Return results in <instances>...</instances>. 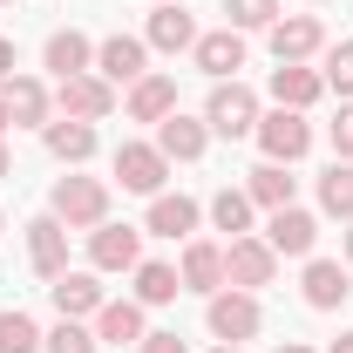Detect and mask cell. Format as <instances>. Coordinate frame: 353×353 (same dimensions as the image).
I'll list each match as a JSON object with an SVG mask.
<instances>
[{
  "mask_svg": "<svg viewBox=\"0 0 353 353\" xmlns=\"http://www.w3.org/2000/svg\"><path fill=\"white\" fill-rule=\"evenodd\" d=\"M150 48H163V54H183V48H197V21L176 7V0H157V14H150Z\"/></svg>",
  "mask_w": 353,
  "mask_h": 353,
  "instance_id": "obj_23",
  "label": "cell"
},
{
  "mask_svg": "<svg viewBox=\"0 0 353 353\" xmlns=\"http://www.w3.org/2000/svg\"><path fill=\"white\" fill-rule=\"evenodd\" d=\"M319 95H326V75L319 68H306V61H279L272 68V102L279 109H312Z\"/></svg>",
  "mask_w": 353,
  "mask_h": 353,
  "instance_id": "obj_18",
  "label": "cell"
},
{
  "mask_svg": "<svg viewBox=\"0 0 353 353\" xmlns=\"http://www.w3.org/2000/svg\"><path fill=\"white\" fill-rule=\"evenodd\" d=\"M48 292H54V312H61V319H95V312L109 306V299H102V279H95V272H61V279H54Z\"/></svg>",
  "mask_w": 353,
  "mask_h": 353,
  "instance_id": "obj_19",
  "label": "cell"
},
{
  "mask_svg": "<svg viewBox=\"0 0 353 353\" xmlns=\"http://www.w3.org/2000/svg\"><path fill=\"white\" fill-rule=\"evenodd\" d=\"M0 353H41V326L28 319V312H0Z\"/></svg>",
  "mask_w": 353,
  "mask_h": 353,
  "instance_id": "obj_30",
  "label": "cell"
},
{
  "mask_svg": "<svg viewBox=\"0 0 353 353\" xmlns=\"http://www.w3.org/2000/svg\"><path fill=\"white\" fill-rule=\"evenodd\" d=\"M197 68L211 75V82H238V68H245V34L238 28H218V34H197Z\"/></svg>",
  "mask_w": 353,
  "mask_h": 353,
  "instance_id": "obj_16",
  "label": "cell"
},
{
  "mask_svg": "<svg viewBox=\"0 0 353 353\" xmlns=\"http://www.w3.org/2000/svg\"><path fill=\"white\" fill-rule=\"evenodd\" d=\"M7 170H14V157H7V143H0V176H7Z\"/></svg>",
  "mask_w": 353,
  "mask_h": 353,
  "instance_id": "obj_39",
  "label": "cell"
},
{
  "mask_svg": "<svg viewBox=\"0 0 353 353\" xmlns=\"http://www.w3.org/2000/svg\"><path fill=\"white\" fill-rule=\"evenodd\" d=\"M0 102H7V123H14V130H48V109H54L48 82H34V75H7Z\"/></svg>",
  "mask_w": 353,
  "mask_h": 353,
  "instance_id": "obj_12",
  "label": "cell"
},
{
  "mask_svg": "<svg viewBox=\"0 0 353 353\" xmlns=\"http://www.w3.org/2000/svg\"><path fill=\"white\" fill-rule=\"evenodd\" d=\"M143 353H190L176 333H143Z\"/></svg>",
  "mask_w": 353,
  "mask_h": 353,
  "instance_id": "obj_35",
  "label": "cell"
},
{
  "mask_svg": "<svg viewBox=\"0 0 353 353\" xmlns=\"http://www.w3.org/2000/svg\"><path fill=\"white\" fill-rule=\"evenodd\" d=\"M204 319H211V333H218L224 347H245L252 333L265 326V312H259V292H211V306H204Z\"/></svg>",
  "mask_w": 353,
  "mask_h": 353,
  "instance_id": "obj_3",
  "label": "cell"
},
{
  "mask_svg": "<svg viewBox=\"0 0 353 353\" xmlns=\"http://www.w3.org/2000/svg\"><path fill=\"white\" fill-rule=\"evenodd\" d=\"M252 211H259V204H252L245 190H231V183L211 197V224H218V231H231V238H252Z\"/></svg>",
  "mask_w": 353,
  "mask_h": 353,
  "instance_id": "obj_28",
  "label": "cell"
},
{
  "mask_svg": "<svg viewBox=\"0 0 353 353\" xmlns=\"http://www.w3.org/2000/svg\"><path fill=\"white\" fill-rule=\"evenodd\" d=\"M204 143H211V123H204V116H183V109H176V116L157 123V150H163L170 163H197Z\"/></svg>",
  "mask_w": 353,
  "mask_h": 353,
  "instance_id": "obj_17",
  "label": "cell"
},
{
  "mask_svg": "<svg viewBox=\"0 0 353 353\" xmlns=\"http://www.w3.org/2000/svg\"><path fill=\"white\" fill-rule=\"evenodd\" d=\"M326 88H340V95H353V41L326 48Z\"/></svg>",
  "mask_w": 353,
  "mask_h": 353,
  "instance_id": "obj_33",
  "label": "cell"
},
{
  "mask_svg": "<svg viewBox=\"0 0 353 353\" xmlns=\"http://www.w3.org/2000/svg\"><path fill=\"white\" fill-rule=\"evenodd\" d=\"M224 14H231V28L245 34V28H272V21H279V0H224Z\"/></svg>",
  "mask_w": 353,
  "mask_h": 353,
  "instance_id": "obj_32",
  "label": "cell"
},
{
  "mask_svg": "<svg viewBox=\"0 0 353 353\" xmlns=\"http://www.w3.org/2000/svg\"><path fill=\"white\" fill-rule=\"evenodd\" d=\"M347 265H353V224H347Z\"/></svg>",
  "mask_w": 353,
  "mask_h": 353,
  "instance_id": "obj_40",
  "label": "cell"
},
{
  "mask_svg": "<svg viewBox=\"0 0 353 353\" xmlns=\"http://www.w3.org/2000/svg\"><path fill=\"white\" fill-rule=\"evenodd\" d=\"M130 116H136V123H163V116H176V82H170V75H143V82L130 88Z\"/></svg>",
  "mask_w": 353,
  "mask_h": 353,
  "instance_id": "obj_24",
  "label": "cell"
},
{
  "mask_svg": "<svg viewBox=\"0 0 353 353\" xmlns=\"http://www.w3.org/2000/svg\"><path fill=\"white\" fill-rule=\"evenodd\" d=\"M7 75H14V41L0 34V82H7Z\"/></svg>",
  "mask_w": 353,
  "mask_h": 353,
  "instance_id": "obj_36",
  "label": "cell"
},
{
  "mask_svg": "<svg viewBox=\"0 0 353 353\" xmlns=\"http://www.w3.org/2000/svg\"><path fill=\"white\" fill-rule=\"evenodd\" d=\"M265 41H272V61H312V54H326V28H319V14H279L265 28Z\"/></svg>",
  "mask_w": 353,
  "mask_h": 353,
  "instance_id": "obj_6",
  "label": "cell"
},
{
  "mask_svg": "<svg viewBox=\"0 0 353 353\" xmlns=\"http://www.w3.org/2000/svg\"><path fill=\"white\" fill-rule=\"evenodd\" d=\"M265 245H272L279 259H312V245H319V218L299 211V204H285V211L265 218Z\"/></svg>",
  "mask_w": 353,
  "mask_h": 353,
  "instance_id": "obj_9",
  "label": "cell"
},
{
  "mask_svg": "<svg viewBox=\"0 0 353 353\" xmlns=\"http://www.w3.org/2000/svg\"><path fill=\"white\" fill-rule=\"evenodd\" d=\"M176 279H183V292H224V245H211V238H190L183 245V265H176Z\"/></svg>",
  "mask_w": 353,
  "mask_h": 353,
  "instance_id": "obj_15",
  "label": "cell"
},
{
  "mask_svg": "<svg viewBox=\"0 0 353 353\" xmlns=\"http://www.w3.org/2000/svg\"><path fill=\"white\" fill-rule=\"evenodd\" d=\"M333 150H340V163H353V102L340 109V123H333Z\"/></svg>",
  "mask_w": 353,
  "mask_h": 353,
  "instance_id": "obj_34",
  "label": "cell"
},
{
  "mask_svg": "<svg viewBox=\"0 0 353 353\" xmlns=\"http://www.w3.org/2000/svg\"><path fill=\"white\" fill-rule=\"evenodd\" d=\"M197 218H204V204H197V197H183V190H157V197H150V224H143V231H150V238H183V245H190V231H197Z\"/></svg>",
  "mask_w": 353,
  "mask_h": 353,
  "instance_id": "obj_14",
  "label": "cell"
},
{
  "mask_svg": "<svg viewBox=\"0 0 353 353\" xmlns=\"http://www.w3.org/2000/svg\"><path fill=\"white\" fill-rule=\"evenodd\" d=\"M28 259H34V272H41L48 285H54V279L68 272V224L54 218V211L28 224Z\"/></svg>",
  "mask_w": 353,
  "mask_h": 353,
  "instance_id": "obj_13",
  "label": "cell"
},
{
  "mask_svg": "<svg viewBox=\"0 0 353 353\" xmlns=\"http://www.w3.org/2000/svg\"><path fill=\"white\" fill-rule=\"evenodd\" d=\"M48 150L61 157V163H88L95 157V123H75V116H61V123H48Z\"/></svg>",
  "mask_w": 353,
  "mask_h": 353,
  "instance_id": "obj_26",
  "label": "cell"
},
{
  "mask_svg": "<svg viewBox=\"0 0 353 353\" xmlns=\"http://www.w3.org/2000/svg\"><path fill=\"white\" fill-rule=\"evenodd\" d=\"M163 176H170V157H163L157 143H123V150H116V183H123V190L157 197V190H163Z\"/></svg>",
  "mask_w": 353,
  "mask_h": 353,
  "instance_id": "obj_7",
  "label": "cell"
},
{
  "mask_svg": "<svg viewBox=\"0 0 353 353\" xmlns=\"http://www.w3.org/2000/svg\"><path fill=\"white\" fill-rule=\"evenodd\" d=\"M279 353H312V347H306V340H285V347H279Z\"/></svg>",
  "mask_w": 353,
  "mask_h": 353,
  "instance_id": "obj_38",
  "label": "cell"
},
{
  "mask_svg": "<svg viewBox=\"0 0 353 353\" xmlns=\"http://www.w3.org/2000/svg\"><path fill=\"white\" fill-rule=\"evenodd\" d=\"M0 231H7V218H0Z\"/></svg>",
  "mask_w": 353,
  "mask_h": 353,
  "instance_id": "obj_43",
  "label": "cell"
},
{
  "mask_svg": "<svg viewBox=\"0 0 353 353\" xmlns=\"http://www.w3.org/2000/svg\"><path fill=\"white\" fill-rule=\"evenodd\" d=\"M95 75L109 88H123V82H143L150 75V41L143 34H109V41H95Z\"/></svg>",
  "mask_w": 353,
  "mask_h": 353,
  "instance_id": "obj_5",
  "label": "cell"
},
{
  "mask_svg": "<svg viewBox=\"0 0 353 353\" xmlns=\"http://www.w3.org/2000/svg\"><path fill=\"white\" fill-rule=\"evenodd\" d=\"M41 347H48V353H95V347H102V340L88 333L82 319H61L54 333H41Z\"/></svg>",
  "mask_w": 353,
  "mask_h": 353,
  "instance_id": "obj_31",
  "label": "cell"
},
{
  "mask_svg": "<svg viewBox=\"0 0 353 353\" xmlns=\"http://www.w3.org/2000/svg\"><path fill=\"white\" fill-rule=\"evenodd\" d=\"M347 292H353V279H347V265H340V259H306V306L312 312L347 306Z\"/></svg>",
  "mask_w": 353,
  "mask_h": 353,
  "instance_id": "obj_21",
  "label": "cell"
},
{
  "mask_svg": "<svg viewBox=\"0 0 353 353\" xmlns=\"http://www.w3.org/2000/svg\"><path fill=\"white\" fill-rule=\"evenodd\" d=\"M88 265L95 272H136L143 265V231L136 224H95L88 231Z\"/></svg>",
  "mask_w": 353,
  "mask_h": 353,
  "instance_id": "obj_8",
  "label": "cell"
},
{
  "mask_svg": "<svg viewBox=\"0 0 353 353\" xmlns=\"http://www.w3.org/2000/svg\"><path fill=\"white\" fill-rule=\"evenodd\" d=\"M48 211L68 231H95V224H109V183L102 176H61L54 197H48Z\"/></svg>",
  "mask_w": 353,
  "mask_h": 353,
  "instance_id": "obj_1",
  "label": "cell"
},
{
  "mask_svg": "<svg viewBox=\"0 0 353 353\" xmlns=\"http://www.w3.org/2000/svg\"><path fill=\"white\" fill-rule=\"evenodd\" d=\"M41 61H48V75H54V82L88 75V68H95V41H88V34H75V28H61V34H48Z\"/></svg>",
  "mask_w": 353,
  "mask_h": 353,
  "instance_id": "obj_20",
  "label": "cell"
},
{
  "mask_svg": "<svg viewBox=\"0 0 353 353\" xmlns=\"http://www.w3.org/2000/svg\"><path fill=\"white\" fill-rule=\"evenodd\" d=\"M204 123H211V136H231V143L252 136L259 130V95H252L245 82H218L211 102H204Z\"/></svg>",
  "mask_w": 353,
  "mask_h": 353,
  "instance_id": "obj_4",
  "label": "cell"
},
{
  "mask_svg": "<svg viewBox=\"0 0 353 353\" xmlns=\"http://www.w3.org/2000/svg\"><path fill=\"white\" fill-rule=\"evenodd\" d=\"M0 130H7V102H0Z\"/></svg>",
  "mask_w": 353,
  "mask_h": 353,
  "instance_id": "obj_42",
  "label": "cell"
},
{
  "mask_svg": "<svg viewBox=\"0 0 353 353\" xmlns=\"http://www.w3.org/2000/svg\"><path fill=\"white\" fill-rule=\"evenodd\" d=\"M54 102H61V116H75V123H102V116L116 109V88L102 82V75H68V82H54Z\"/></svg>",
  "mask_w": 353,
  "mask_h": 353,
  "instance_id": "obj_11",
  "label": "cell"
},
{
  "mask_svg": "<svg viewBox=\"0 0 353 353\" xmlns=\"http://www.w3.org/2000/svg\"><path fill=\"white\" fill-rule=\"evenodd\" d=\"M176 292H183L176 265H163V259H143V265H136V306H143V312H150V306H170Z\"/></svg>",
  "mask_w": 353,
  "mask_h": 353,
  "instance_id": "obj_25",
  "label": "cell"
},
{
  "mask_svg": "<svg viewBox=\"0 0 353 353\" xmlns=\"http://www.w3.org/2000/svg\"><path fill=\"white\" fill-rule=\"evenodd\" d=\"M319 211L340 218V224H353V163H333V170L319 176Z\"/></svg>",
  "mask_w": 353,
  "mask_h": 353,
  "instance_id": "obj_29",
  "label": "cell"
},
{
  "mask_svg": "<svg viewBox=\"0 0 353 353\" xmlns=\"http://www.w3.org/2000/svg\"><path fill=\"white\" fill-rule=\"evenodd\" d=\"M0 7H7V0H0Z\"/></svg>",
  "mask_w": 353,
  "mask_h": 353,
  "instance_id": "obj_44",
  "label": "cell"
},
{
  "mask_svg": "<svg viewBox=\"0 0 353 353\" xmlns=\"http://www.w3.org/2000/svg\"><path fill=\"white\" fill-rule=\"evenodd\" d=\"M143 333L150 326H143V306L136 299H109V306L95 312V340L102 347H143Z\"/></svg>",
  "mask_w": 353,
  "mask_h": 353,
  "instance_id": "obj_22",
  "label": "cell"
},
{
  "mask_svg": "<svg viewBox=\"0 0 353 353\" xmlns=\"http://www.w3.org/2000/svg\"><path fill=\"white\" fill-rule=\"evenodd\" d=\"M211 353H245V347H211Z\"/></svg>",
  "mask_w": 353,
  "mask_h": 353,
  "instance_id": "obj_41",
  "label": "cell"
},
{
  "mask_svg": "<svg viewBox=\"0 0 353 353\" xmlns=\"http://www.w3.org/2000/svg\"><path fill=\"white\" fill-rule=\"evenodd\" d=\"M272 272H279V252H272L265 238H231V252H224V279H231L238 292L272 285Z\"/></svg>",
  "mask_w": 353,
  "mask_h": 353,
  "instance_id": "obj_10",
  "label": "cell"
},
{
  "mask_svg": "<svg viewBox=\"0 0 353 353\" xmlns=\"http://www.w3.org/2000/svg\"><path fill=\"white\" fill-rule=\"evenodd\" d=\"M259 150H265V163H299L312 150V123H306V109H272V116H259Z\"/></svg>",
  "mask_w": 353,
  "mask_h": 353,
  "instance_id": "obj_2",
  "label": "cell"
},
{
  "mask_svg": "<svg viewBox=\"0 0 353 353\" xmlns=\"http://www.w3.org/2000/svg\"><path fill=\"white\" fill-rule=\"evenodd\" d=\"M245 197H252L259 211H285V204H292V176H285V163H259V170L245 176Z\"/></svg>",
  "mask_w": 353,
  "mask_h": 353,
  "instance_id": "obj_27",
  "label": "cell"
},
{
  "mask_svg": "<svg viewBox=\"0 0 353 353\" xmlns=\"http://www.w3.org/2000/svg\"><path fill=\"white\" fill-rule=\"evenodd\" d=\"M326 353H353V333H340V340H333V347H326Z\"/></svg>",
  "mask_w": 353,
  "mask_h": 353,
  "instance_id": "obj_37",
  "label": "cell"
}]
</instances>
